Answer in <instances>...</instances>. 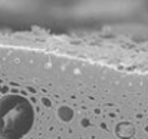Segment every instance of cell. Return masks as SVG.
<instances>
[{
    "label": "cell",
    "mask_w": 148,
    "mask_h": 139,
    "mask_svg": "<svg viewBox=\"0 0 148 139\" xmlns=\"http://www.w3.org/2000/svg\"><path fill=\"white\" fill-rule=\"evenodd\" d=\"M32 103L20 95L0 97V139H22L33 126Z\"/></svg>",
    "instance_id": "cell-1"
},
{
    "label": "cell",
    "mask_w": 148,
    "mask_h": 139,
    "mask_svg": "<svg viewBox=\"0 0 148 139\" xmlns=\"http://www.w3.org/2000/svg\"><path fill=\"white\" fill-rule=\"evenodd\" d=\"M58 118H59L62 122H71L72 118H73V110H72L69 106L62 105V106L58 109Z\"/></svg>",
    "instance_id": "cell-2"
},
{
    "label": "cell",
    "mask_w": 148,
    "mask_h": 139,
    "mask_svg": "<svg viewBox=\"0 0 148 139\" xmlns=\"http://www.w3.org/2000/svg\"><path fill=\"white\" fill-rule=\"evenodd\" d=\"M43 103H45L46 106H50V102L48 100V99H43Z\"/></svg>",
    "instance_id": "cell-3"
}]
</instances>
